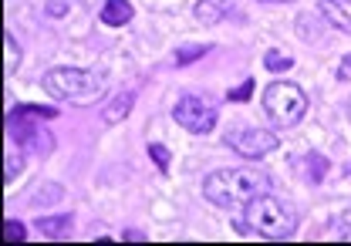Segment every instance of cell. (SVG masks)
<instances>
[{"label": "cell", "instance_id": "9a60e30c", "mask_svg": "<svg viewBox=\"0 0 351 246\" xmlns=\"http://www.w3.org/2000/svg\"><path fill=\"white\" fill-rule=\"evenodd\" d=\"M17 64H21V47H17L10 31H3V75L10 78L17 71Z\"/></svg>", "mask_w": 351, "mask_h": 246}, {"label": "cell", "instance_id": "8992f818", "mask_svg": "<svg viewBox=\"0 0 351 246\" xmlns=\"http://www.w3.org/2000/svg\"><path fill=\"white\" fill-rule=\"evenodd\" d=\"M173 122L193 135H210L217 128V108L203 95H182L173 108Z\"/></svg>", "mask_w": 351, "mask_h": 246}, {"label": "cell", "instance_id": "44dd1931", "mask_svg": "<svg viewBox=\"0 0 351 246\" xmlns=\"http://www.w3.org/2000/svg\"><path fill=\"white\" fill-rule=\"evenodd\" d=\"M21 162H24V159H21V152H10V156H7V169H3V182H10V179H14V175L21 172Z\"/></svg>", "mask_w": 351, "mask_h": 246}, {"label": "cell", "instance_id": "ac0fdd59", "mask_svg": "<svg viewBox=\"0 0 351 246\" xmlns=\"http://www.w3.org/2000/svg\"><path fill=\"white\" fill-rule=\"evenodd\" d=\"M149 156H152V162H156L159 172H169V149H166V145L152 142V145H149Z\"/></svg>", "mask_w": 351, "mask_h": 246}, {"label": "cell", "instance_id": "603a6c76", "mask_svg": "<svg viewBox=\"0 0 351 246\" xmlns=\"http://www.w3.org/2000/svg\"><path fill=\"white\" fill-rule=\"evenodd\" d=\"M348 75H351V54H345V61L338 68V82H348Z\"/></svg>", "mask_w": 351, "mask_h": 246}, {"label": "cell", "instance_id": "d6986e66", "mask_svg": "<svg viewBox=\"0 0 351 246\" xmlns=\"http://www.w3.org/2000/svg\"><path fill=\"white\" fill-rule=\"evenodd\" d=\"M61 196H64V189H61V186H54V182H44V193H34V199H31V203L41 206V203H47V199H61Z\"/></svg>", "mask_w": 351, "mask_h": 246}, {"label": "cell", "instance_id": "e0dca14e", "mask_svg": "<svg viewBox=\"0 0 351 246\" xmlns=\"http://www.w3.org/2000/svg\"><path fill=\"white\" fill-rule=\"evenodd\" d=\"M3 240H7V243H24V240H27V230H24V223H17V219H7V223H3Z\"/></svg>", "mask_w": 351, "mask_h": 246}, {"label": "cell", "instance_id": "d4e9b609", "mask_svg": "<svg viewBox=\"0 0 351 246\" xmlns=\"http://www.w3.org/2000/svg\"><path fill=\"white\" fill-rule=\"evenodd\" d=\"M261 3H291V0H261Z\"/></svg>", "mask_w": 351, "mask_h": 246}, {"label": "cell", "instance_id": "7402d4cb", "mask_svg": "<svg viewBox=\"0 0 351 246\" xmlns=\"http://www.w3.org/2000/svg\"><path fill=\"white\" fill-rule=\"evenodd\" d=\"M47 14H51V17H64V14H68V3H64V0H51V3H47Z\"/></svg>", "mask_w": 351, "mask_h": 246}, {"label": "cell", "instance_id": "3957f363", "mask_svg": "<svg viewBox=\"0 0 351 246\" xmlns=\"http://www.w3.org/2000/svg\"><path fill=\"white\" fill-rule=\"evenodd\" d=\"M44 91L58 101H78V105H91L105 95V82L95 71H82V68H51L41 78Z\"/></svg>", "mask_w": 351, "mask_h": 246}, {"label": "cell", "instance_id": "2e32d148", "mask_svg": "<svg viewBox=\"0 0 351 246\" xmlns=\"http://www.w3.org/2000/svg\"><path fill=\"white\" fill-rule=\"evenodd\" d=\"M263 68H267V71H291V68H294V58L284 54V51H267V54H263Z\"/></svg>", "mask_w": 351, "mask_h": 246}, {"label": "cell", "instance_id": "ffe728a7", "mask_svg": "<svg viewBox=\"0 0 351 246\" xmlns=\"http://www.w3.org/2000/svg\"><path fill=\"white\" fill-rule=\"evenodd\" d=\"M250 91H254V82L247 78V82H243V84H237V88H230V91H226V98H230V101H247V98H250Z\"/></svg>", "mask_w": 351, "mask_h": 246}, {"label": "cell", "instance_id": "7a4b0ae2", "mask_svg": "<svg viewBox=\"0 0 351 246\" xmlns=\"http://www.w3.org/2000/svg\"><path fill=\"white\" fill-rule=\"evenodd\" d=\"M243 216L247 230H254L263 240H284L298 230V209L274 193H261L257 199H250L243 206Z\"/></svg>", "mask_w": 351, "mask_h": 246}, {"label": "cell", "instance_id": "ba28073f", "mask_svg": "<svg viewBox=\"0 0 351 246\" xmlns=\"http://www.w3.org/2000/svg\"><path fill=\"white\" fill-rule=\"evenodd\" d=\"M317 10L331 27L351 34V0H317Z\"/></svg>", "mask_w": 351, "mask_h": 246}, {"label": "cell", "instance_id": "30bf717a", "mask_svg": "<svg viewBox=\"0 0 351 246\" xmlns=\"http://www.w3.org/2000/svg\"><path fill=\"white\" fill-rule=\"evenodd\" d=\"M71 226H75L71 212H61V216H41V219H38V230H41L47 240H68V236H71Z\"/></svg>", "mask_w": 351, "mask_h": 246}, {"label": "cell", "instance_id": "8fae6325", "mask_svg": "<svg viewBox=\"0 0 351 246\" xmlns=\"http://www.w3.org/2000/svg\"><path fill=\"white\" fill-rule=\"evenodd\" d=\"M101 24L105 27H122V24H129L132 17H135V10H132L129 0H105V7H101Z\"/></svg>", "mask_w": 351, "mask_h": 246}, {"label": "cell", "instance_id": "277c9868", "mask_svg": "<svg viewBox=\"0 0 351 246\" xmlns=\"http://www.w3.org/2000/svg\"><path fill=\"white\" fill-rule=\"evenodd\" d=\"M263 112L277 128H291L307 115V95L294 82H270L263 88Z\"/></svg>", "mask_w": 351, "mask_h": 246}, {"label": "cell", "instance_id": "4fadbf2b", "mask_svg": "<svg viewBox=\"0 0 351 246\" xmlns=\"http://www.w3.org/2000/svg\"><path fill=\"white\" fill-rule=\"evenodd\" d=\"M213 51V44H179L173 51V68H182V64H189V61H199L203 54H210Z\"/></svg>", "mask_w": 351, "mask_h": 246}, {"label": "cell", "instance_id": "52a82bcc", "mask_svg": "<svg viewBox=\"0 0 351 246\" xmlns=\"http://www.w3.org/2000/svg\"><path fill=\"white\" fill-rule=\"evenodd\" d=\"M226 145L243 159H261V156L277 149V135L267 132V128H257V125H247V128L237 125V128L226 132Z\"/></svg>", "mask_w": 351, "mask_h": 246}, {"label": "cell", "instance_id": "9c48e42d", "mask_svg": "<svg viewBox=\"0 0 351 246\" xmlns=\"http://www.w3.org/2000/svg\"><path fill=\"white\" fill-rule=\"evenodd\" d=\"M230 0H196V7H193V17L199 21V24H206V27H213L219 21H226L230 17Z\"/></svg>", "mask_w": 351, "mask_h": 246}, {"label": "cell", "instance_id": "cb8c5ba5", "mask_svg": "<svg viewBox=\"0 0 351 246\" xmlns=\"http://www.w3.org/2000/svg\"><path fill=\"white\" fill-rule=\"evenodd\" d=\"M122 236H125L129 243H145V233H142V230H125Z\"/></svg>", "mask_w": 351, "mask_h": 246}, {"label": "cell", "instance_id": "5b68a950", "mask_svg": "<svg viewBox=\"0 0 351 246\" xmlns=\"http://www.w3.org/2000/svg\"><path fill=\"white\" fill-rule=\"evenodd\" d=\"M34 119H58V108H44V105H17V108H10L7 112V132H10V138H14V145L17 149H31L41 135H47V132H41L38 125H34Z\"/></svg>", "mask_w": 351, "mask_h": 246}, {"label": "cell", "instance_id": "5bb4252c", "mask_svg": "<svg viewBox=\"0 0 351 246\" xmlns=\"http://www.w3.org/2000/svg\"><path fill=\"white\" fill-rule=\"evenodd\" d=\"M301 169H304V179L311 186H321V179H324V172H328V159L314 152V156H307L304 162H301Z\"/></svg>", "mask_w": 351, "mask_h": 246}, {"label": "cell", "instance_id": "484cf974", "mask_svg": "<svg viewBox=\"0 0 351 246\" xmlns=\"http://www.w3.org/2000/svg\"><path fill=\"white\" fill-rule=\"evenodd\" d=\"M348 119H351V98H348Z\"/></svg>", "mask_w": 351, "mask_h": 246}, {"label": "cell", "instance_id": "6da1fadb", "mask_svg": "<svg viewBox=\"0 0 351 246\" xmlns=\"http://www.w3.org/2000/svg\"><path fill=\"white\" fill-rule=\"evenodd\" d=\"M261 193H270V179L257 169H217L203 179V196L219 209H243Z\"/></svg>", "mask_w": 351, "mask_h": 246}, {"label": "cell", "instance_id": "7c38bea8", "mask_svg": "<svg viewBox=\"0 0 351 246\" xmlns=\"http://www.w3.org/2000/svg\"><path fill=\"white\" fill-rule=\"evenodd\" d=\"M132 105H135V91H119L108 105H105V112H101V119L108 125H119L122 119H129Z\"/></svg>", "mask_w": 351, "mask_h": 246}]
</instances>
